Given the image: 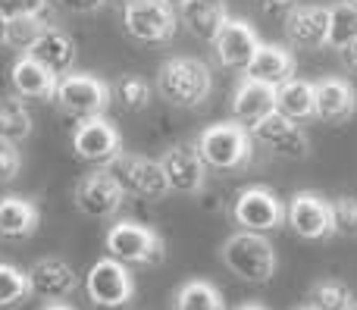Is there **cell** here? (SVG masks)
Returning <instances> with one entry per match:
<instances>
[{
  "label": "cell",
  "mask_w": 357,
  "mask_h": 310,
  "mask_svg": "<svg viewBox=\"0 0 357 310\" xmlns=\"http://www.w3.org/2000/svg\"><path fill=\"white\" fill-rule=\"evenodd\" d=\"M289 226L301 238H329L333 235V217H329V201H323L314 192H301L289 204Z\"/></svg>",
  "instance_id": "17"
},
{
  "label": "cell",
  "mask_w": 357,
  "mask_h": 310,
  "mask_svg": "<svg viewBox=\"0 0 357 310\" xmlns=\"http://www.w3.org/2000/svg\"><path fill=\"white\" fill-rule=\"evenodd\" d=\"M73 148H75V154H79L82 160L100 163V166H107L113 157L123 154L119 132L113 129V123H107L104 116L82 119V123L73 129Z\"/></svg>",
  "instance_id": "11"
},
{
  "label": "cell",
  "mask_w": 357,
  "mask_h": 310,
  "mask_svg": "<svg viewBox=\"0 0 357 310\" xmlns=\"http://www.w3.org/2000/svg\"><path fill=\"white\" fill-rule=\"evenodd\" d=\"M357 94L345 79H320L314 85V116L323 123H345L354 116Z\"/></svg>",
  "instance_id": "18"
},
{
  "label": "cell",
  "mask_w": 357,
  "mask_h": 310,
  "mask_svg": "<svg viewBox=\"0 0 357 310\" xmlns=\"http://www.w3.org/2000/svg\"><path fill=\"white\" fill-rule=\"evenodd\" d=\"M232 217L241 226V232H254V235H266V232L279 229L285 219V207L270 188L251 185L238 192L232 204Z\"/></svg>",
  "instance_id": "8"
},
{
  "label": "cell",
  "mask_w": 357,
  "mask_h": 310,
  "mask_svg": "<svg viewBox=\"0 0 357 310\" xmlns=\"http://www.w3.org/2000/svg\"><path fill=\"white\" fill-rule=\"evenodd\" d=\"M210 69L197 56H173L157 72V88L176 107H197L210 94Z\"/></svg>",
  "instance_id": "1"
},
{
  "label": "cell",
  "mask_w": 357,
  "mask_h": 310,
  "mask_svg": "<svg viewBox=\"0 0 357 310\" xmlns=\"http://www.w3.org/2000/svg\"><path fill=\"white\" fill-rule=\"evenodd\" d=\"M232 113H235V123L238 125H257L260 119L276 113V88H266V85H260V82L245 79L235 88Z\"/></svg>",
  "instance_id": "21"
},
{
  "label": "cell",
  "mask_w": 357,
  "mask_h": 310,
  "mask_svg": "<svg viewBox=\"0 0 357 310\" xmlns=\"http://www.w3.org/2000/svg\"><path fill=\"white\" fill-rule=\"evenodd\" d=\"M351 310H357V301H354V304H351Z\"/></svg>",
  "instance_id": "44"
},
{
  "label": "cell",
  "mask_w": 357,
  "mask_h": 310,
  "mask_svg": "<svg viewBox=\"0 0 357 310\" xmlns=\"http://www.w3.org/2000/svg\"><path fill=\"white\" fill-rule=\"evenodd\" d=\"M47 25L50 22H44L41 16H16V19H10V41H6V47L29 50L31 44H35V38L41 35Z\"/></svg>",
  "instance_id": "31"
},
{
  "label": "cell",
  "mask_w": 357,
  "mask_h": 310,
  "mask_svg": "<svg viewBox=\"0 0 357 310\" xmlns=\"http://www.w3.org/2000/svg\"><path fill=\"white\" fill-rule=\"evenodd\" d=\"M176 310H226L222 295L216 292L210 282H185L176 292Z\"/></svg>",
  "instance_id": "27"
},
{
  "label": "cell",
  "mask_w": 357,
  "mask_h": 310,
  "mask_svg": "<svg viewBox=\"0 0 357 310\" xmlns=\"http://www.w3.org/2000/svg\"><path fill=\"white\" fill-rule=\"evenodd\" d=\"M257 6H264L266 13H279V10H289L291 0H254Z\"/></svg>",
  "instance_id": "38"
},
{
  "label": "cell",
  "mask_w": 357,
  "mask_h": 310,
  "mask_svg": "<svg viewBox=\"0 0 357 310\" xmlns=\"http://www.w3.org/2000/svg\"><path fill=\"white\" fill-rule=\"evenodd\" d=\"M301 310H314V307H301Z\"/></svg>",
  "instance_id": "45"
},
{
  "label": "cell",
  "mask_w": 357,
  "mask_h": 310,
  "mask_svg": "<svg viewBox=\"0 0 357 310\" xmlns=\"http://www.w3.org/2000/svg\"><path fill=\"white\" fill-rule=\"evenodd\" d=\"M29 60H35L41 69H47L54 79H63V75L73 72L75 66V41L73 35H66L63 29H56L54 22L35 38L29 50H25Z\"/></svg>",
  "instance_id": "13"
},
{
  "label": "cell",
  "mask_w": 357,
  "mask_h": 310,
  "mask_svg": "<svg viewBox=\"0 0 357 310\" xmlns=\"http://www.w3.org/2000/svg\"><path fill=\"white\" fill-rule=\"evenodd\" d=\"M60 3L73 13H94L104 6V0H60Z\"/></svg>",
  "instance_id": "36"
},
{
  "label": "cell",
  "mask_w": 357,
  "mask_h": 310,
  "mask_svg": "<svg viewBox=\"0 0 357 310\" xmlns=\"http://www.w3.org/2000/svg\"><path fill=\"white\" fill-rule=\"evenodd\" d=\"M107 173L113 176L123 194H138V198H163L169 192L167 179H163L160 160H151V157H138V154H119L107 163Z\"/></svg>",
  "instance_id": "6"
},
{
  "label": "cell",
  "mask_w": 357,
  "mask_h": 310,
  "mask_svg": "<svg viewBox=\"0 0 357 310\" xmlns=\"http://www.w3.org/2000/svg\"><path fill=\"white\" fill-rule=\"evenodd\" d=\"M222 263L232 270L238 279L245 282H270L276 273V251L266 242V235H254V232H235L222 245Z\"/></svg>",
  "instance_id": "2"
},
{
  "label": "cell",
  "mask_w": 357,
  "mask_h": 310,
  "mask_svg": "<svg viewBox=\"0 0 357 310\" xmlns=\"http://www.w3.org/2000/svg\"><path fill=\"white\" fill-rule=\"evenodd\" d=\"M116 98L129 110H144L151 104V85L144 79H138V75H123L116 82Z\"/></svg>",
  "instance_id": "32"
},
{
  "label": "cell",
  "mask_w": 357,
  "mask_h": 310,
  "mask_svg": "<svg viewBox=\"0 0 357 310\" xmlns=\"http://www.w3.org/2000/svg\"><path fill=\"white\" fill-rule=\"evenodd\" d=\"M73 201L79 207V213L91 219H110L113 213L123 207L126 194L123 188L113 182V176L107 169H98V173H88L75 182L73 188Z\"/></svg>",
  "instance_id": "9"
},
{
  "label": "cell",
  "mask_w": 357,
  "mask_h": 310,
  "mask_svg": "<svg viewBox=\"0 0 357 310\" xmlns=\"http://www.w3.org/2000/svg\"><path fill=\"white\" fill-rule=\"evenodd\" d=\"M54 100L63 113H69L73 119H98L110 104V88L100 79L85 72H69L63 79H56Z\"/></svg>",
  "instance_id": "5"
},
{
  "label": "cell",
  "mask_w": 357,
  "mask_h": 310,
  "mask_svg": "<svg viewBox=\"0 0 357 310\" xmlns=\"http://www.w3.org/2000/svg\"><path fill=\"white\" fill-rule=\"evenodd\" d=\"M326 6H291L285 16V35L298 47H323L326 44Z\"/></svg>",
  "instance_id": "20"
},
{
  "label": "cell",
  "mask_w": 357,
  "mask_h": 310,
  "mask_svg": "<svg viewBox=\"0 0 357 310\" xmlns=\"http://www.w3.org/2000/svg\"><path fill=\"white\" fill-rule=\"evenodd\" d=\"M47 10V0H0V13L6 19L16 16H44Z\"/></svg>",
  "instance_id": "35"
},
{
  "label": "cell",
  "mask_w": 357,
  "mask_h": 310,
  "mask_svg": "<svg viewBox=\"0 0 357 310\" xmlns=\"http://www.w3.org/2000/svg\"><path fill=\"white\" fill-rule=\"evenodd\" d=\"M276 113L291 123L314 116V85L304 79H291L276 88Z\"/></svg>",
  "instance_id": "25"
},
{
  "label": "cell",
  "mask_w": 357,
  "mask_h": 310,
  "mask_svg": "<svg viewBox=\"0 0 357 310\" xmlns=\"http://www.w3.org/2000/svg\"><path fill=\"white\" fill-rule=\"evenodd\" d=\"M123 22L144 44H163L176 35V13L163 0H123Z\"/></svg>",
  "instance_id": "7"
},
{
  "label": "cell",
  "mask_w": 357,
  "mask_h": 310,
  "mask_svg": "<svg viewBox=\"0 0 357 310\" xmlns=\"http://www.w3.org/2000/svg\"><path fill=\"white\" fill-rule=\"evenodd\" d=\"M245 79L260 82L266 88H282L285 82L295 79V60L285 47H276V44H260L254 60L248 63Z\"/></svg>",
  "instance_id": "19"
},
{
  "label": "cell",
  "mask_w": 357,
  "mask_h": 310,
  "mask_svg": "<svg viewBox=\"0 0 357 310\" xmlns=\"http://www.w3.org/2000/svg\"><path fill=\"white\" fill-rule=\"evenodd\" d=\"M354 295L345 282L339 279H323L310 288V307L314 310H351Z\"/></svg>",
  "instance_id": "29"
},
{
  "label": "cell",
  "mask_w": 357,
  "mask_h": 310,
  "mask_svg": "<svg viewBox=\"0 0 357 310\" xmlns=\"http://www.w3.org/2000/svg\"><path fill=\"white\" fill-rule=\"evenodd\" d=\"M29 295H31L29 276L19 267H13V263H0V307L22 304Z\"/></svg>",
  "instance_id": "30"
},
{
  "label": "cell",
  "mask_w": 357,
  "mask_h": 310,
  "mask_svg": "<svg viewBox=\"0 0 357 310\" xmlns=\"http://www.w3.org/2000/svg\"><path fill=\"white\" fill-rule=\"evenodd\" d=\"M107 254L116 263H138V267H154V263L163 261L167 248H163V238L157 235L154 229L142 223H132V219H123L116 223L110 232H107Z\"/></svg>",
  "instance_id": "4"
},
{
  "label": "cell",
  "mask_w": 357,
  "mask_h": 310,
  "mask_svg": "<svg viewBox=\"0 0 357 310\" xmlns=\"http://www.w3.org/2000/svg\"><path fill=\"white\" fill-rule=\"evenodd\" d=\"M357 41V13L348 3L329 6V22H326V44L329 47H348Z\"/></svg>",
  "instance_id": "28"
},
{
  "label": "cell",
  "mask_w": 357,
  "mask_h": 310,
  "mask_svg": "<svg viewBox=\"0 0 357 310\" xmlns=\"http://www.w3.org/2000/svg\"><path fill=\"white\" fill-rule=\"evenodd\" d=\"M339 54H342V63H345L348 69H354V72H357V41H351L348 47H342Z\"/></svg>",
  "instance_id": "37"
},
{
  "label": "cell",
  "mask_w": 357,
  "mask_h": 310,
  "mask_svg": "<svg viewBox=\"0 0 357 310\" xmlns=\"http://www.w3.org/2000/svg\"><path fill=\"white\" fill-rule=\"evenodd\" d=\"M54 88H56V79L41 69L35 60L29 56H19L13 63V91L16 98H54Z\"/></svg>",
  "instance_id": "24"
},
{
  "label": "cell",
  "mask_w": 357,
  "mask_h": 310,
  "mask_svg": "<svg viewBox=\"0 0 357 310\" xmlns=\"http://www.w3.org/2000/svg\"><path fill=\"white\" fill-rule=\"evenodd\" d=\"M38 229V207L25 198H0V238H29Z\"/></svg>",
  "instance_id": "23"
},
{
  "label": "cell",
  "mask_w": 357,
  "mask_h": 310,
  "mask_svg": "<svg viewBox=\"0 0 357 310\" xmlns=\"http://www.w3.org/2000/svg\"><path fill=\"white\" fill-rule=\"evenodd\" d=\"M160 169L163 179H167L169 192H182V194H197L204 188V176L207 166L197 157L195 144H176L167 154L160 157Z\"/></svg>",
  "instance_id": "14"
},
{
  "label": "cell",
  "mask_w": 357,
  "mask_h": 310,
  "mask_svg": "<svg viewBox=\"0 0 357 310\" xmlns=\"http://www.w3.org/2000/svg\"><path fill=\"white\" fill-rule=\"evenodd\" d=\"M44 310H73V307H69V304H63V301H60V304H47Z\"/></svg>",
  "instance_id": "41"
},
{
  "label": "cell",
  "mask_w": 357,
  "mask_h": 310,
  "mask_svg": "<svg viewBox=\"0 0 357 310\" xmlns=\"http://www.w3.org/2000/svg\"><path fill=\"white\" fill-rule=\"evenodd\" d=\"M31 135V116H29V107H25L22 98H0V138L3 141H25Z\"/></svg>",
  "instance_id": "26"
},
{
  "label": "cell",
  "mask_w": 357,
  "mask_h": 310,
  "mask_svg": "<svg viewBox=\"0 0 357 310\" xmlns=\"http://www.w3.org/2000/svg\"><path fill=\"white\" fill-rule=\"evenodd\" d=\"M195 150L210 169H238L251 157V135L238 123H216L197 135Z\"/></svg>",
  "instance_id": "3"
},
{
  "label": "cell",
  "mask_w": 357,
  "mask_h": 310,
  "mask_svg": "<svg viewBox=\"0 0 357 310\" xmlns=\"http://www.w3.org/2000/svg\"><path fill=\"white\" fill-rule=\"evenodd\" d=\"M25 276H29L31 292L47 298L50 304H60V301L69 298V295L75 292V286H79V276H75L73 267H69L66 261H60V257H41L38 263H31V270Z\"/></svg>",
  "instance_id": "15"
},
{
  "label": "cell",
  "mask_w": 357,
  "mask_h": 310,
  "mask_svg": "<svg viewBox=\"0 0 357 310\" xmlns=\"http://www.w3.org/2000/svg\"><path fill=\"white\" fill-rule=\"evenodd\" d=\"M22 169V157H19V148L13 141H3L0 138V185L3 182H13Z\"/></svg>",
  "instance_id": "34"
},
{
  "label": "cell",
  "mask_w": 357,
  "mask_h": 310,
  "mask_svg": "<svg viewBox=\"0 0 357 310\" xmlns=\"http://www.w3.org/2000/svg\"><path fill=\"white\" fill-rule=\"evenodd\" d=\"M163 3H167V6H169V10H176V6H178V10H182V6H185V3H188V0H163Z\"/></svg>",
  "instance_id": "40"
},
{
  "label": "cell",
  "mask_w": 357,
  "mask_h": 310,
  "mask_svg": "<svg viewBox=\"0 0 357 310\" xmlns=\"http://www.w3.org/2000/svg\"><path fill=\"white\" fill-rule=\"evenodd\" d=\"M132 276L123 263H116L113 257L98 261L88 270V298L98 307H123L132 301Z\"/></svg>",
  "instance_id": "10"
},
{
  "label": "cell",
  "mask_w": 357,
  "mask_h": 310,
  "mask_svg": "<svg viewBox=\"0 0 357 310\" xmlns=\"http://www.w3.org/2000/svg\"><path fill=\"white\" fill-rule=\"evenodd\" d=\"M238 310H266V307H260V304H245V307H238Z\"/></svg>",
  "instance_id": "42"
},
{
  "label": "cell",
  "mask_w": 357,
  "mask_h": 310,
  "mask_svg": "<svg viewBox=\"0 0 357 310\" xmlns=\"http://www.w3.org/2000/svg\"><path fill=\"white\" fill-rule=\"evenodd\" d=\"M329 217H333V235L357 238V201L339 198L329 204Z\"/></svg>",
  "instance_id": "33"
},
{
  "label": "cell",
  "mask_w": 357,
  "mask_h": 310,
  "mask_svg": "<svg viewBox=\"0 0 357 310\" xmlns=\"http://www.w3.org/2000/svg\"><path fill=\"white\" fill-rule=\"evenodd\" d=\"M345 3H348V6H351V10H354V13H357V0H345Z\"/></svg>",
  "instance_id": "43"
},
{
  "label": "cell",
  "mask_w": 357,
  "mask_h": 310,
  "mask_svg": "<svg viewBox=\"0 0 357 310\" xmlns=\"http://www.w3.org/2000/svg\"><path fill=\"white\" fill-rule=\"evenodd\" d=\"M251 135L257 141H264L273 154L289 157V160H304L310 154V141L304 135V129L298 123H291V119L279 116V113H270L257 125H251Z\"/></svg>",
  "instance_id": "12"
},
{
  "label": "cell",
  "mask_w": 357,
  "mask_h": 310,
  "mask_svg": "<svg viewBox=\"0 0 357 310\" xmlns=\"http://www.w3.org/2000/svg\"><path fill=\"white\" fill-rule=\"evenodd\" d=\"M6 41H10V19L0 13V47H6Z\"/></svg>",
  "instance_id": "39"
},
{
  "label": "cell",
  "mask_w": 357,
  "mask_h": 310,
  "mask_svg": "<svg viewBox=\"0 0 357 310\" xmlns=\"http://www.w3.org/2000/svg\"><path fill=\"white\" fill-rule=\"evenodd\" d=\"M216 56H220L222 66L229 69H248V63L254 60L260 47V38L245 19H229L220 29V35L213 38Z\"/></svg>",
  "instance_id": "16"
},
{
  "label": "cell",
  "mask_w": 357,
  "mask_h": 310,
  "mask_svg": "<svg viewBox=\"0 0 357 310\" xmlns=\"http://www.w3.org/2000/svg\"><path fill=\"white\" fill-rule=\"evenodd\" d=\"M182 22L201 41H213L220 29L229 22V10L222 0H188L182 6Z\"/></svg>",
  "instance_id": "22"
}]
</instances>
